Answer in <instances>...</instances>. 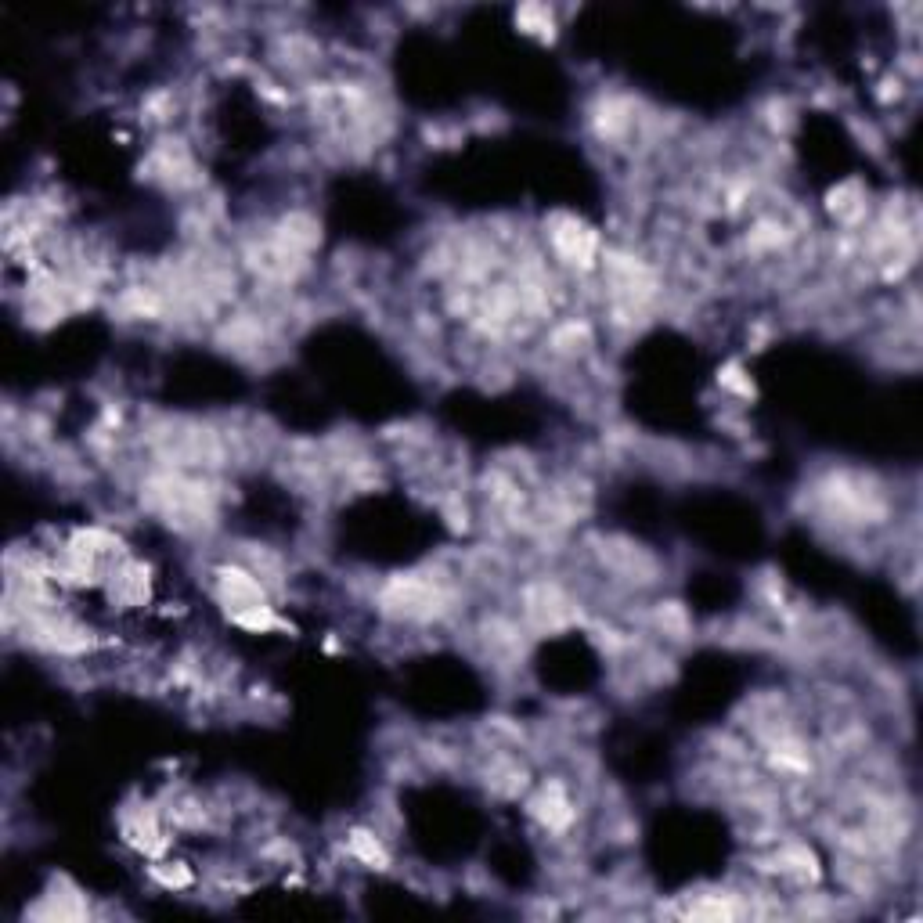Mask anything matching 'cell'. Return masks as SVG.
Instances as JSON below:
<instances>
[{
    "label": "cell",
    "mask_w": 923,
    "mask_h": 923,
    "mask_svg": "<svg viewBox=\"0 0 923 923\" xmlns=\"http://www.w3.org/2000/svg\"><path fill=\"white\" fill-rule=\"evenodd\" d=\"M718 386H722L725 393H732V397H740V401H750V397H754V383H750L747 368H743L740 361H729V365L718 368Z\"/></svg>",
    "instance_id": "cell-2"
},
{
    "label": "cell",
    "mask_w": 923,
    "mask_h": 923,
    "mask_svg": "<svg viewBox=\"0 0 923 923\" xmlns=\"http://www.w3.org/2000/svg\"><path fill=\"white\" fill-rule=\"evenodd\" d=\"M512 19H516V29L523 37H534L541 44H556L559 29H563L559 8H552V4H520L512 11Z\"/></svg>",
    "instance_id": "cell-1"
}]
</instances>
